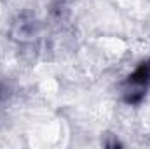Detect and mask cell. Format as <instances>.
I'll list each match as a JSON object with an SVG mask.
<instances>
[{
	"label": "cell",
	"mask_w": 150,
	"mask_h": 149,
	"mask_svg": "<svg viewBox=\"0 0 150 149\" xmlns=\"http://www.w3.org/2000/svg\"><path fill=\"white\" fill-rule=\"evenodd\" d=\"M150 84V62H143L124 84V98L129 104H138Z\"/></svg>",
	"instance_id": "cell-1"
}]
</instances>
